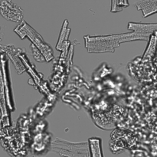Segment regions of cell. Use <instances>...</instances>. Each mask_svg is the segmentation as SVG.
<instances>
[{"mask_svg":"<svg viewBox=\"0 0 157 157\" xmlns=\"http://www.w3.org/2000/svg\"><path fill=\"white\" fill-rule=\"evenodd\" d=\"M136 5L138 9L143 11L144 17L156 12V0H144Z\"/></svg>","mask_w":157,"mask_h":157,"instance_id":"obj_2","label":"cell"},{"mask_svg":"<svg viewBox=\"0 0 157 157\" xmlns=\"http://www.w3.org/2000/svg\"><path fill=\"white\" fill-rule=\"evenodd\" d=\"M156 24L153 25H144V24H135V23H130L129 24V29L134 30L136 32L143 34L144 35L149 36L153 31L156 30Z\"/></svg>","mask_w":157,"mask_h":157,"instance_id":"obj_3","label":"cell"},{"mask_svg":"<svg viewBox=\"0 0 157 157\" xmlns=\"http://www.w3.org/2000/svg\"><path fill=\"white\" fill-rule=\"evenodd\" d=\"M147 35L139 32L107 37H86V47L90 52H113L120 43L136 39H145Z\"/></svg>","mask_w":157,"mask_h":157,"instance_id":"obj_1","label":"cell"}]
</instances>
